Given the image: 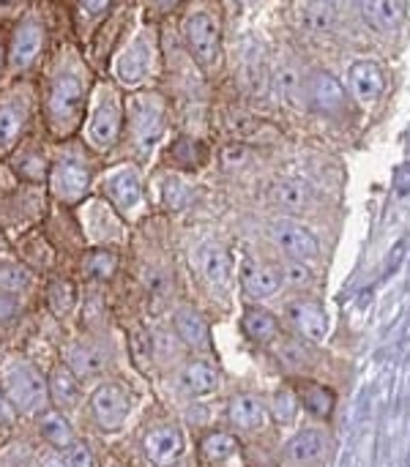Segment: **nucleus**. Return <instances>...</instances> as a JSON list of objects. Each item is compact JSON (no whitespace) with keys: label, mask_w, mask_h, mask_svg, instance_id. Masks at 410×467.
I'll return each instance as SVG.
<instances>
[{"label":"nucleus","mask_w":410,"mask_h":467,"mask_svg":"<svg viewBox=\"0 0 410 467\" xmlns=\"http://www.w3.org/2000/svg\"><path fill=\"white\" fill-rule=\"evenodd\" d=\"M47 107L49 120L58 131H68L79 123L85 109V79L79 68H66L52 79Z\"/></svg>","instance_id":"1"},{"label":"nucleus","mask_w":410,"mask_h":467,"mask_svg":"<svg viewBox=\"0 0 410 467\" xmlns=\"http://www.w3.org/2000/svg\"><path fill=\"white\" fill-rule=\"evenodd\" d=\"M5 397L16 413H36L38 408H44L49 386L33 364L16 361L5 369Z\"/></svg>","instance_id":"2"},{"label":"nucleus","mask_w":410,"mask_h":467,"mask_svg":"<svg viewBox=\"0 0 410 467\" xmlns=\"http://www.w3.org/2000/svg\"><path fill=\"white\" fill-rule=\"evenodd\" d=\"M131 131L140 150H151L164 134V104L153 93H137L129 101Z\"/></svg>","instance_id":"3"},{"label":"nucleus","mask_w":410,"mask_h":467,"mask_svg":"<svg viewBox=\"0 0 410 467\" xmlns=\"http://www.w3.org/2000/svg\"><path fill=\"white\" fill-rule=\"evenodd\" d=\"M121 120H123V109H121L118 93L104 88L99 93V101L93 104V115L88 123V142L96 150H107L121 134Z\"/></svg>","instance_id":"4"},{"label":"nucleus","mask_w":410,"mask_h":467,"mask_svg":"<svg viewBox=\"0 0 410 467\" xmlns=\"http://www.w3.org/2000/svg\"><path fill=\"white\" fill-rule=\"evenodd\" d=\"M104 194L110 197V202L115 205V211L134 216L142 208V183L134 167H115L104 175L101 181Z\"/></svg>","instance_id":"5"},{"label":"nucleus","mask_w":410,"mask_h":467,"mask_svg":"<svg viewBox=\"0 0 410 467\" xmlns=\"http://www.w3.org/2000/svg\"><path fill=\"white\" fill-rule=\"evenodd\" d=\"M186 41H189V49L197 63H203V66L216 63L222 41H219V27H216L214 16H208L205 11L192 14L186 22Z\"/></svg>","instance_id":"6"},{"label":"nucleus","mask_w":410,"mask_h":467,"mask_svg":"<svg viewBox=\"0 0 410 467\" xmlns=\"http://www.w3.org/2000/svg\"><path fill=\"white\" fill-rule=\"evenodd\" d=\"M271 235H274L277 246H279L288 257H293L296 263H307V260L318 257V249H321V246H318V238H315L304 224H299V222L279 219V222H274Z\"/></svg>","instance_id":"7"},{"label":"nucleus","mask_w":410,"mask_h":467,"mask_svg":"<svg viewBox=\"0 0 410 467\" xmlns=\"http://www.w3.org/2000/svg\"><path fill=\"white\" fill-rule=\"evenodd\" d=\"M90 410L99 421V427L104 430H118L126 416H129V397L121 386L115 383H104L93 391L90 397Z\"/></svg>","instance_id":"8"},{"label":"nucleus","mask_w":410,"mask_h":467,"mask_svg":"<svg viewBox=\"0 0 410 467\" xmlns=\"http://www.w3.org/2000/svg\"><path fill=\"white\" fill-rule=\"evenodd\" d=\"M49 183H52V192L66 200V202H77L82 200V194L88 192V183H90V175H88V167L68 156V159H60L55 167H52V175H49Z\"/></svg>","instance_id":"9"},{"label":"nucleus","mask_w":410,"mask_h":467,"mask_svg":"<svg viewBox=\"0 0 410 467\" xmlns=\"http://www.w3.org/2000/svg\"><path fill=\"white\" fill-rule=\"evenodd\" d=\"M151 44L140 36L134 38L115 60V77L123 82V85H137L148 77V68H151Z\"/></svg>","instance_id":"10"},{"label":"nucleus","mask_w":410,"mask_h":467,"mask_svg":"<svg viewBox=\"0 0 410 467\" xmlns=\"http://www.w3.org/2000/svg\"><path fill=\"white\" fill-rule=\"evenodd\" d=\"M288 317L299 328V334L312 339V342H323L326 334H329V317H326L323 306L315 304V301H293V304H288Z\"/></svg>","instance_id":"11"},{"label":"nucleus","mask_w":410,"mask_h":467,"mask_svg":"<svg viewBox=\"0 0 410 467\" xmlns=\"http://www.w3.org/2000/svg\"><path fill=\"white\" fill-rule=\"evenodd\" d=\"M41 44H44V27L38 19H25L16 30H14V38H11V63L16 68H25L30 66L38 52H41Z\"/></svg>","instance_id":"12"},{"label":"nucleus","mask_w":410,"mask_h":467,"mask_svg":"<svg viewBox=\"0 0 410 467\" xmlns=\"http://www.w3.org/2000/svg\"><path fill=\"white\" fill-rule=\"evenodd\" d=\"M307 93L312 107H318L321 112H340L345 107V88L340 85V79H334L326 71H315L307 79Z\"/></svg>","instance_id":"13"},{"label":"nucleus","mask_w":410,"mask_h":467,"mask_svg":"<svg viewBox=\"0 0 410 467\" xmlns=\"http://www.w3.org/2000/svg\"><path fill=\"white\" fill-rule=\"evenodd\" d=\"M384 88H386V79H384V71H381L378 63H373V60H359V63L351 66V93H353L359 101L370 104V101L381 99Z\"/></svg>","instance_id":"14"},{"label":"nucleus","mask_w":410,"mask_h":467,"mask_svg":"<svg viewBox=\"0 0 410 467\" xmlns=\"http://www.w3.org/2000/svg\"><path fill=\"white\" fill-rule=\"evenodd\" d=\"M145 454L153 465H170L184 454V435L175 427L153 430L145 438Z\"/></svg>","instance_id":"15"},{"label":"nucleus","mask_w":410,"mask_h":467,"mask_svg":"<svg viewBox=\"0 0 410 467\" xmlns=\"http://www.w3.org/2000/svg\"><path fill=\"white\" fill-rule=\"evenodd\" d=\"M85 233L90 241H121V222L115 211L104 202H88V211L82 213Z\"/></svg>","instance_id":"16"},{"label":"nucleus","mask_w":410,"mask_h":467,"mask_svg":"<svg viewBox=\"0 0 410 467\" xmlns=\"http://www.w3.org/2000/svg\"><path fill=\"white\" fill-rule=\"evenodd\" d=\"M310 186L304 181H296V178H285V181H277L271 189H268V200L285 211V213H301L307 205H310Z\"/></svg>","instance_id":"17"},{"label":"nucleus","mask_w":410,"mask_h":467,"mask_svg":"<svg viewBox=\"0 0 410 467\" xmlns=\"http://www.w3.org/2000/svg\"><path fill=\"white\" fill-rule=\"evenodd\" d=\"M241 285H244V290H247L252 298H271V296H277L282 279H279V274H277L274 268H268V265L247 263V265L241 268Z\"/></svg>","instance_id":"18"},{"label":"nucleus","mask_w":410,"mask_h":467,"mask_svg":"<svg viewBox=\"0 0 410 467\" xmlns=\"http://www.w3.org/2000/svg\"><path fill=\"white\" fill-rule=\"evenodd\" d=\"M364 19L384 33H392L403 19H405V3H392V0H375V3H362Z\"/></svg>","instance_id":"19"},{"label":"nucleus","mask_w":410,"mask_h":467,"mask_svg":"<svg viewBox=\"0 0 410 467\" xmlns=\"http://www.w3.org/2000/svg\"><path fill=\"white\" fill-rule=\"evenodd\" d=\"M181 389L189 391L192 397H203L219 389V372L205 364V361H194L181 372Z\"/></svg>","instance_id":"20"},{"label":"nucleus","mask_w":410,"mask_h":467,"mask_svg":"<svg viewBox=\"0 0 410 467\" xmlns=\"http://www.w3.org/2000/svg\"><path fill=\"white\" fill-rule=\"evenodd\" d=\"M66 364L74 375H99L107 367V356L104 350L93 348V345H71L66 350Z\"/></svg>","instance_id":"21"},{"label":"nucleus","mask_w":410,"mask_h":467,"mask_svg":"<svg viewBox=\"0 0 410 467\" xmlns=\"http://www.w3.org/2000/svg\"><path fill=\"white\" fill-rule=\"evenodd\" d=\"M227 416H230V421H233L236 427H241V430H258V427H263L266 419H268L263 402L255 400V397H236V400L230 402V408H227Z\"/></svg>","instance_id":"22"},{"label":"nucleus","mask_w":410,"mask_h":467,"mask_svg":"<svg viewBox=\"0 0 410 467\" xmlns=\"http://www.w3.org/2000/svg\"><path fill=\"white\" fill-rule=\"evenodd\" d=\"M326 451V438L315 430H307V432H299L290 443H288V460L290 462H299V465H307V462H315L321 460Z\"/></svg>","instance_id":"23"},{"label":"nucleus","mask_w":410,"mask_h":467,"mask_svg":"<svg viewBox=\"0 0 410 467\" xmlns=\"http://www.w3.org/2000/svg\"><path fill=\"white\" fill-rule=\"evenodd\" d=\"M200 268H203V274H205L211 282L225 285V282L230 279V271H233V263H230L227 249L219 246V244L203 246V249H200Z\"/></svg>","instance_id":"24"},{"label":"nucleus","mask_w":410,"mask_h":467,"mask_svg":"<svg viewBox=\"0 0 410 467\" xmlns=\"http://www.w3.org/2000/svg\"><path fill=\"white\" fill-rule=\"evenodd\" d=\"M173 323H175L178 337H181L189 348H203V345H208V326H205V320H203L197 312H192V309H178Z\"/></svg>","instance_id":"25"},{"label":"nucleus","mask_w":410,"mask_h":467,"mask_svg":"<svg viewBox=\"0 0 410 467\" xmlns=\"http://www.w3.org/2000/svg\"><path fill=\"white\" fill-rule=\"evenodd\" d=\"M49 394L60 408H74L79 402V383L68 367H58L49 378Z\"/></svg>","instance_id":"26"},{"label":"nucleus","mask_w":410,"mask_h":467,"mask_svg":"<svg viewBox=\"0 0 410 467\" xmlns=\"http://www.w3.org/2000/svg\"><path fill=\"white\" fill-rule=\"evenodd\" d=\"M41 435L44 441H49L55 449H63V451H68V446L74 443V432L58 410H47L41 416Z\"/></svg>","instance_id":"27"},{"label":"nucleus","mask_w":410,"mask_h":467,"mask_svg":"<svg viewBox=\"0 0 410 467\" xmlns=\"http://www.w3.org/2000/svg\"><path fill=\"white\" fill-rule=\"evenodd\" d=\"M277 331H279V326H277L271 312H266V309H247V315H244V334L249 339L268 342V339L277 337Z\"/></svg>","instance_id":"28"},{"label":"nucleus","mask_w":410,"mask_h":467,"mask_svg":"<svg viewBox=\"0 0 410 467\" xmlns=\"http://www.w3.org/2000/svg\"><path fill=\"white\" fill-rule=\"evenodd\" d=\"M22 126H25V112L16 104H11V101L3 104L0 107V150L14 145V140L19 137Z\"/></svg>","instance_id":"29"},{"label":"nucleus","mask_w":410,"mask_h":467,"mask_svg":"<svg viewBox=\"0 0 410 467\" xmlns=\"http://www.w3.org/2000/svg\"><path fill=\"white\" fill-rule=\"evenodd\" d=\"M244 82L252 93H266V85H268V77H266V60L260 52H247L244 57Z\"/></svg>","instance_id":"30"},{"label":"nucleus","mask_w":410,"mask_h":467,"mask_svg":"<svg viewBox=\"0 0 410 467\" xmlns=\"http://www.w3.org/2000/svg\"><path fill=\"white\" fill-rule=\"evenodd\" d=\"M203 454L205 460L211 462H222L227 457L236 454V438L233 435H225V432H214L203 441Z\"/></svg>","instance_id":"31"},{"label":"nucleus","mask_w":410,"mask_h":467,"mask_svg":"<svg viewBox=\"0 0 410 467\" xmlns=\"http://www.w3.org/2000/svg\"><path fill=\"white\" fill-rule=\"evenodd\" d=\"M304 405H307L315 416L326 419V416H331V410H334V394H331L329 389H323V386H307V389H304Z\"/></svg>","instance_id":"32"},{"label":"nucleus","mask_w":410,"mask_h":467,"mask_svg":"<svg viewBox=\"0 0 410 467\" xmlns=\"http://www.w3.org/2000/svg\"><path fill=\"white\" fill-rule=\"evenodd\" d=\"M115 265H118V260L110 252H90L85 257V271L96 279H110L115 274Z\"/></svg>","instance_id":"33"},{"label":"nucleus","mask_w":410,"mask_h":467,"mask_svg":"<svg viewBox=\"0 0 410 467\" xmlns=\"http://www.w3.org/2000/svg\"><path fill=\"white\" fill-rule=\"evenodd\" d=\"M74 301H77V290H74L71 282H55V285L49 287V304H52V309H55L58 315L71 312Z\"/></svg>","instance_id":"34"},{"label":"nucleus","mask_w":410,"mask_h":467,"mask_svg":"<svg viewBox=\"0 0 410 467\" xmlns=\"http://www.w3.org/2000/svg\"><path fill=\"white\" fill-rule=\"evenodd\" d=\"M304 19H307V25L312 27V30H331V25H334V5H326V3H312V5H307V11H304Z\"/></svg>","instance_id":"35"},{"label":"nucleus","mask_w":410,"mask_h":467,"mask_svg":"<svg viewBox=\"0 0 410 467\" xmlns=\"http://www.w3.org/2000/svg\"><path fill=\"white\" fill-rule=\"evenodd\" d=\"M162 200H164V205L173 208V211L184 208V205L189 202V189H186V183H184L181 178H167L164 186H162Z\"/></svg>","instance_id":"36"},{"label":"nucleus","mask_w":410,"mask_h":467,"mask_svg":"<svg viewBox=\"0 0 410 467\" xmlns=\"http://www.w3.org/2000/svg\"><path fill=\"white\" fill-rule=\"evenodd\" d=\"M296 410H299V402L290 391H277L274 400H271V413L279 424H290L296 419Z\"/></svg>","instance_id":"37"},{"label":"nucleus","mask_w":410,"mask_h":467,"mask_svg":"<svg viewBox=\"0 0 410 467\" xmlns=\"http://www.w3.org/2000/svg\"><path fill=\"white\" fill-rule=\"evenodd\" d=\"M27 285H30V274L22 265H14V263L0 265V287L3 290H22Z\"/></svg>","instance_id":"38"},{"label":"nucleus","mask_w":410,"mask_h":467,"mask_svg":"<svg viewBox=\"0 0 410 467\" xmlns=\"http://www.w3.org/2000/svg\"><path fill=\"white\" fill-rule=\"evenodd\" d=\"M279 279H285L288 285H296V287H301V285H310V282H312V271H310L304 263H288Z\"/></svg>","instance_id":"39"},{"label":"nucleus","mask_w":410,"mask_h":467,"mask_svg":"<svg viewBox=\"0 0 410 467\" xmlns=\"http://www.w3.org/2000/svg\"><path fill=\"white\" fill-rule=\"evenodd\" d=\"M66 462H68V467H93V457H90L88 446L71 443L68 451H66Z\"/></svg>","instance_id":"40"},{"label":"nucleus","mask_w":410,"mask_h":467,"mask_svg":"<svg viewBox=\"0 0 410 467\" xmlns=\"http://www.w3.org/2000/svg\"><path fill=\"white\" fill-rule=\"evenodd\" d=\"M279 361L285 364V367H290V369H296V367H304L307 364V356H304V350L299 348V345H285L282 350H279Z\"/></svg>","instance_id":"41"},{"label":"nucleus","mask_w":410,"mask_h":467,"mask_svg":"<svg viewBox=\"0 0 410 467\" xmlns=\"http://www.w3.org/2000/svg\"><path fill=\"white\" fill-rule=\"evenodd\" d=\"M279 88H282V93H288V96H290V93L299 88V71H296V68H290V66H288V68H282V71H279Z\"/></svg>","instance_id":"42"},{"label":"nucleus","mask_w":410,"mask_h":467,"mask_svg":"<svg viewBox=\"0 0 410 467\" xmlns=\"http://www.w3.org/2000/svg\"><path fill=\"white\" fill-rule=\"evenodd\" d=\"M16 315V298L11 293H0V323L11 320Z\"/></svg>","instance_id":"43"},{"label":"nucleus","mask_w":410,"mask_h":467,"mask_svg":"<svg viewBox=\"0 0 410 467\" xmlns=\"http://www.w3.org/2000/svg\"><path fill=\"white\" fill-rule=\"evenodd\" d=\"M394 189H397L400 194H408L410 192V164H400V167L394 170Z\"/></svg>","instance_id":"44"},{"label":"nucleus","mask_w":410,"mask_h":467,"mask_svg":"<svg viewBox=\"0 0 410 467\" xmlns=\"http://www.w3.org/2000/svg\"><path fill=\"white\" fill-rule=\"evenodd\" d=\"M14 421H16V410H14V405L8 402V397L0 394V427H11Z\"/></svg>","instance_id":"45"},{"label":"nucleus","mask_w":410,"mask_h":467,"mask_svg":"<svg viewBox=\"0 0 410 467\" xmlns=\"http://www.w3.org/2000/svg\"><path fill=\"white\" fill-rule=\"evenodd\" d=\"M41 467H68V462L66 460H44Z\"/></svg>","instance_id":"46"},{"label":"nucleus","mask_w":410,"mask_h":467,"mask_svg":"<svg viewBox=\"0 0 410 467\" xmlns=\"http://www.w3.org/2000/svg\"><path fill=\"white\" fill-rule=\"evenodd\" d=\"M5 249V241H3V235H0V252Z\"/></svg>","instance_id":"47"},{"label":"nucleus","mask_w":410,"mask_h":467,"mask_svg":"<svg viewBox=\"0 0 410 467\" xmlns=\"http://www.w3.org/2000/svg\"><path fill=\"white\" fill-rule=\"evenodd\" d=\"M0 63H3V57H0Z\"/></svg>","instance_id":"48"}]
</instances>
